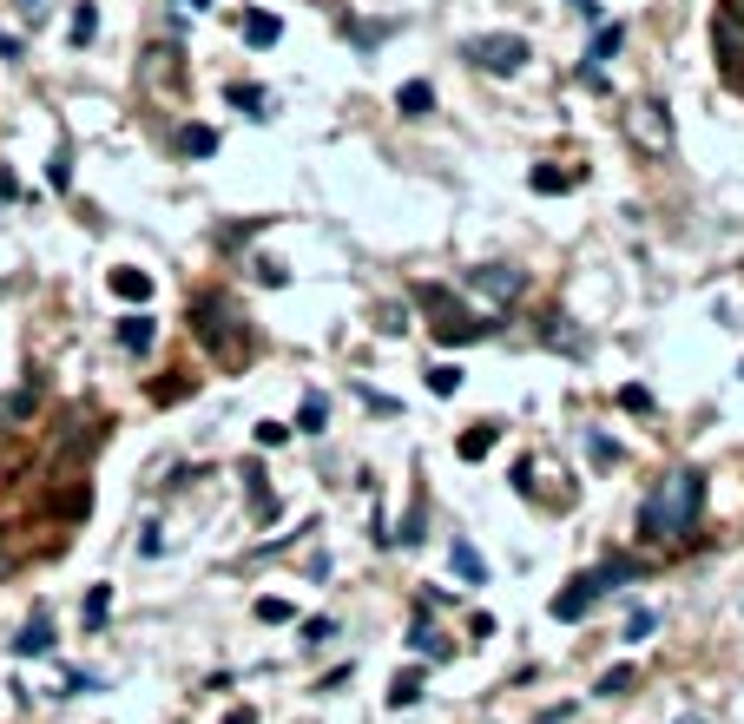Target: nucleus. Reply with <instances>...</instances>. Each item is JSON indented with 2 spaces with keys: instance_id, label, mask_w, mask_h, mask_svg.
Listing matches in <instances>:
<instances>
[{
  "instance_id": "nucleus-1",
  "label": "nucleus",
  "mask_w": 744,
  "mask_h": 724,
  "mask_svg": "<svg viewBox=\"0 0 744 724\" xmlns=\"http://www.w3.org/2000/svg\"><path fill=\"white\" fill-rule=\"evenodd\" d=\"M698 507H705V474L672 468L665 481H652V494L639 501V540H646V547H679V540H692Z\"/></svg>"
},
{
  "instance_id": "nucleus-2",
  "label": "nucleus",
  "mask_w": 744,
  "mask_h": 724,
  "mask_svg": "<svg viewBox=\"0 0 744 724\" xmlns=\"http://www.w3.org/2000/svg\"><path fill=\"white\" fill-rule=\"evenodd\" d=\"M191 330H198V343H205L224 369H244V362H251V323H244V310L231 297H211L205 290V297L191 303Z\"/></svg>"
},
{
  "instance_id": "nucleus-3",
  "label": "nucleus",
  "mask_w": 744,
  "mask_h": 724,
  "mask_svg": "<svg viewBox=\"0 0 744 724\" xmlns=\"http://www.w3.org/2000/svg\"><path fill=\"white\" fill-rule=\"evenodd\" d=\"M415 303L428 310V330H435V343H455V349H461V343H481V336L494 330L488 316L468 310V303H461L448 284H422V290H415Z\"/></svg>"
},
{
  "instance_id": "nucleus-4",
  "label": "nucleus",
  "mask_w": 744,
  "mask_h": 724,
  "mask_svg": "<svg viewBox=\"0 0 744 724\" xmlns=\"http://www.w3.org/2000/svg\"><path fill=\"white\" fill-rule=\"evenodd\" d=\"M461 53H468V66H481V73H494V79H514L534 60V47H527L521 33H475Z\"/></svg>"
},
{
  "instance_id": "nucleus-5",
  "label": "nucleus",
  "mask_w": 744,
  "mask_h": 724,
  "mask_svg": "<svg viewBox=\"0 0 744 724\" xmlns=\"http://www.w3.org/2000/svg\"><path fill=\"white\" fill-rule=\"evenodd\" d=\"M626 139H633L639 158H672V112L659 106V99H639L633 112H626Z\"/></svg>"
},
{
  "instance_id": "nucleus-6",
  "label": "nucleus",
  "mask_w": 744,
  "mask_h": 724,
  "mask_svg": "<svg viewBox=\"0 0 744 724\" xmlns=\"http://www.w3.org/2000/svg\"><path fill=\"white\" fill-rule=\"evenodd\" d=\"M468 290H475L481 303H494V310H507V303L527 297V270L521 264H475L468 270Z\"/></svg>"
},
{
  "instance_id": "nucleus-7",
  "label": "nucleus",
  "mask_w": 744,
  "mask_h": 724,
  "mask_svg": "<svg viewBox=\"0 0 744 724\" xmlns=\"http://www.w3.org/2000/svg\"><path fill=\"white\" fill-rule=\"evenodd\" d=\"M712 47H718V60H725V66H744V20L731 14V7H718V14H712Z\"/></svg>"
},
{
  "instance_id": "nucleus-8",
  "label": "nucleus",
  "mask_w": 744,
  "mask_h": 724,
  "mask_svg": "<svg viewBox=\"0 0 744 724\" xmlns=\"http://www.w3.org/2000/svg\"><path fill=\"white\" fill-rule=\"evenodd\" d=\"M540 343L560 349V356H586V336L573 330V316H567V310H547V316H540Z\"/></svg>"
},
{
  "instance_id": "nucleus-9",
  "label": "nucleus",
  "mask_w": 744,
  "mask_h": 724,
  "mask_svg": "<svg viewBox=\"0 0 744 724\" xmlns=\"http://www.w3.org/2000/svg\"><path fill=\"white\" fill-rule=\"evenodd\" d=\"M580 580H586V586H593V593L606 599V593H613V586H633V580H639V560H626V553H613V560H600V567H586Z\"/></svg>"
},
{
  "instance_id": "nucleus-10",
  "label": "nucleus",
  "mask_w": 744,
  "mask_h": 724,
  "mask_svg": "<svg viewBox=\"0 0 744 724\" xmlns=\"http://www.w3.org/2000/svg\"><path fill=\"white\" fill-rule=\"evenodd\" d=\"M14 652H20V659H40V652H53V613H47V606H33V613H27V626H20Z\"/></svg>"
},
{
  "instance_id": "nucleus-11",
  "label": "nucleus",
  "mask_w": 744,
  "mask_h": 724,
  "mask_svg": "<svg viewBox=\"0 0 744 724\" xmlns=\"http://www.w3.org/2000/svg\"><path fill=\"white\" fill-rule=\"evenodd\" d=\"M593 606H600V593H593V586H586L580 573L567 580V593H554V619H567V626H573V619H586Z\"/></svg>"
},
{
  "instance_id": "nucleus-12",
  "label": "nucleus",
  "mask_w": 744,
  "mask_h": 724,
  "mask_svg": "<svg viewBox=\"0 0 744 724\" xmlns=\"http://www.w3.org/2000/svg\"><path fill=\"white\" fill-rule=\"evenodd\" d=\"M396 112H402V119H428V112H435V86H428V79H402V86H396Z\"/></svg>"
},
{
  "instance_id": "nucleus-13",
  "label": "nucleus",
  "mask_w": 744,
  "mask_h": 724,
  "mask_svg": "<svg viewBox=\"0 0 744 724\" xmlns=\"http://www.w3.org/2000/svg\"><path fill=\"white\" fill-rule=\"evenodd\" d=\"M494 441H501V422H475V428H461L455 455L461 461H481V455H494Z\"/></svg>"
},
{
  "instance_id": "nucleus-14",
  "label": "nucleus",
  "mask_w": 744,
  "mask_h": 724,
  "mask_svg": "<svg viewBox=\"0 0 744 724\" xmlns=\"http://www.w3.org/2000/svg\"><path fill=\"white\" fill-rule=\"evenodd\" d=\"M119 343H126L132 356H145V349L159 343V323H152V316H145V310H132L126 323H119Z\"/></svg>"
},
{
  "instance_id": "nucleus-15",
  "label": "nucleus",
  "mask_w": 744,
  "mask_h": 724,
  "mask_svg": "<svg viewBox=\"0 0 744 724\" xmlns=\"http://www.w3.org/2000/svg\"><path fill=\"white\" fill-rule=\"evenodd\" d=\"M224 99H231V106H244L251 119H270V112H277V99H270L264 86H251V79H238V86H224Z\"/></svg>"
},
{
  "instance_id": "nucleus-16",
  "label": "nucleus",
  "mask_w": 744,
  "mask_h": 724,
  "mask_svg": "<svg viewBox=\"0 0 744 724\" xmlns=\"http://www.w3.org/2000/svg\"><path fill=\"white\" fill-rule=\"evenodd\" d=\"M33 409H40V382H20L14 395H0V428H7V422H27Z\"/></svg>"
},
{
  "instance_id": "nucleus-17",
  "label": "nucleus",
  "mask_w": 744,
  "mask_h": 724,
  "mask_svg": "<svg viewBox=\"0 0 744 724\" xmlns=\"http://www.w3.org/2000/svg\"><path fill=\"white\" fill-rule=\"evenodd\" d=\"M277 40H284V20L277 14H244V47H277Z\"/></svg>"
},
{
  "instance_id": "nucleus-18",
  "label": "nucleus",
  "mask_w": 744,
  "mask_h": 724,
  "mask_svg": "<svg viewBox=\"0 0 744 724\" xmlns=\"http://www.w3.org/2000/svg\"><path fill=\"white\" fill-rule=\"evenodd\" d=\"M619 47H626V27H619V20H600V27H593V47H586V66L613 60Z\"/></svg>"
},
{
  "instance_id": "nucleus-19",
  "label": "nucleus",
  "mask_w": 744,
  "mask_h": 724,
  "mask_svg": "<svg viewBox=\"0 0 744 724\" xmlns=\"http://www.w3.org/2000/svg\"><path fill=\"white\" fill-rule=\"evenodd\" d=\"M178 158H211V152H218V132H211V126H178Z\"/></svg>"
},
{
  "instance_id": "nucleus-20",
  "label": "nucleus",
  "mask_w": 744,
  "mask_h": 724,
  "mask_svg": "<svg viewBox=\"0 0 744 724\" xmlns=\"http://www.w3.org/2000/svg\"><path fill=\"white\" fill-rule=\"evenodd\" d=\"M389 540H396V547H422V540H428V501H415L409 514H402V527H396Z\"/></svg>"
},
{
  "instance_id": "nucleus-21",
  "label": "nucleus",
  "mask_w": 744,
  "mask_h": 724,
  "mask_svg": "<svg viewBox=\"0 0 744 724\" xmlns=\"http://www.w3.org/2000/svg\"><path fill=\"white\" fill-rule=\"evenodd\" d=\"M112 297H126V303H145L152 297V277H145V270H112Z\"/></svg>"
},
{
  "instance_id": "nucleus-22",
  "label": "nucleus",
  "mask_w": 744,
  "mask_h": 724,
  "mask_svg": "<svg viewBox=\"0 0 744 724\" xmlns=\"http://www.w3.org/2000/svg\"><path fill=\"white\" fill-rule=\"evenodd\" d=\"M297 428H303V435H323V428H330V402H323L317 389L297 402Z\"/></svg>"
},
{
  "instance_id": "nucleus-23",
  "label": "nucleus",
  "mask_w": 744,
  "mask_h": 724,
  "mask_svg": "<svg viewBox=\"0 0 744 724\" xmlns=\"http://www.w3.org/2000/svg\"><path fill=\"white\" fill-rule=\"evenodd\" d=\"M448 560H455V573L461 580H475V586H488V560H481L475 547H468V540H455V547H448Z\"/></svg>"
},
{
  "instance_id": "nucleus-24",
  "label": "nucleus",
  "mask_w": 744,
  "mask_h": 724,
  "mask_svg": "<svg viewBox=\"0 0 744 724\" xmlns=\"http://www.w3.org/2000/svg\"><path fill=\"white\" fill-rule=\"evenodd\" d=\"M66 33H73V47H93V33H99V7H93V0L73 7V27H66Z\"/></svg>"
},
{
  "instance_id": "nucleus-25",
  "label": "nucleus",
  "mask_w": 744,
  "mask_h": 724,
  "mask_svg": "<svg viewBox=\"0 0 744 724\" xmlns=\"http://www.w3.org/2000/svg\"><path fill=\"white\" fill-rule=\"evenodd\" d=\"M106 613H112V586H93V593H86V606H80L86 632H99V626H106Z\"/></svg>"
},
{
  "instance_id": "nucleus-26",
  "label": "nucleus",
  "mask_w": 744,
  "mask_h": 724,
  "mask_svg": "<svg viewBox=\"0 0 744 724\" xmlns=\"http://www.w3.org/2000/svg\"><path fill=\"white\" fill-rule=\"evenodd\" d=\"M47 185H53V191H73V152H66V145H53V158H47Z\"/></svg>"
},
{
  "instance_id": "nucleus-27",
  "label": "nucleus",
  "mask_w": 744,
  "mask_h": 724,
  "mask_svg": "<svg viewBox=\"0 0 744 724\" xmlns=\"http://www.w3.org/2000/svg\"><path fill=\"white\" fill-rule=\"evenodd\" d=\"M251 277H257V284H270V290H284L290 284V264H277V257H251Z\"/></svg>"
},
{
  "instance_id": "nucleus-28",
  "label": "nucleus",
  "mask_w": 744,
  "mask_h": 724,
  "mask_svg": "<svg viewBox=\"0 0 744 724\" xmlns=\"http://www.w3.org/2000/svg\"><path fill=\"white\" fill-rule=\"evenodd\" d=\"M633 665H606V672H600V685H593V692H600V698H619V692H626V685H633Z\"/></svg>"
},
{
  "instance_id": "nucleus-29",
  "label": "nucleus",
  "mask_w": 744,
  "mask_h": 724,
  "mask_svg": "<svg viewBox=\"0 0 744 724\" xmlns=\"http://www.w3.org/2000/svg\"><path fill=\"white\" fill-rule=\"evenodd\" d=\"M409 646H415V652H428V659H435V665L448 659V646H442V639H435V626H422V619H415V626H409Z\"/></svg>"
},
{
  "instance_id": "nucleus-30",
  "label": "nucleus",
  "mask_w": 744,
  "mask_h": 724,
  "mask_svg": "<svg viewBox=\"0 0 744 724\" xmlns=\"http://www.w3.org/2000/svg\"><path fill=\"white\" fill-rule=\"evenodd\" d=\"M415 698H422V672H402L396 685H389V705H396V711H409Z\"/></svg>"
},
{
  "instance_id": "nucleus-31",
  "label": "nucleus",
  "mask_w": 744,
  "mask_h": 724,
  "mask_svg": "<svg viewBox=\"0 0 744 724\" xmlns=\"http://www.w3.org/2000/svg\"><path fill=\"white\" fill-rule=\"evenodd\" d=\"M376 330H382V336H402V330H409V310H402V303H382V310H376Z\"/></svg>"
},
{
  "instance_id": "nucleus-32",
  "label": "nucleus",
  "mask_w": 744,
  "mask_h": 724,
  "mask_svg": "<svg viewBox=\"0 0 744 724\" xmlns=\"http://www.w3.org/2000/svg\"><path fill=\"white\" fill-rule=\"evenodd\" d=\"M428 389H435V395H455V389H461V369H455V362H435V369H428Z\"/></svg>"
},
{
  "instance_id": "nucleus-33",
  "label": "nucleus",
  "mask_w": 744,
  "mask_h": 724,
  "mask_svg": "<svg viewBox=\"0 0 744 724\" xmlns=\"http://www.w3.org/2000/svg\"><path fill=\"white\" fill-rule=\"evenodd\" d=\"M652 626H659V613H646V606H639V613L626 619V632H619V639H626V646H639V639H652Z\"/></svg>"
},
{
  "instance_id": "nucleus-34",
  "label": "nucleus",
  "mask_w": 744,
  "mask_h": 724,
  "mask_svg": "<svg viewBox=\"0 0 744 724\" xmlns=\"http://www.w3.org/2000/svg\"><path fill=\"white\" fill-rule=\"evenodd\" d=\"M573 178L567 172H554V165H534V191H547V198H560V191H567Z\"/></svg>"
},
{
  "instance_id": "nucleus-35",
  "label": "nucleus",
  "mask_w": 744,
  "mask_h": 724,
  "mask_svg": "<svg viewBox=\"0 0 744 724\" xmlns=\"http://www.w3.org/2000/svg\"><path fill=\"white\" fill-rule=\"evenodd\" d=\"M619 409H633V415H652V395L639 389V382H626V389H619Z\"/></svg>"
},
{
  "instance_id": "nucleus-36",
  "label": "nucleus",
  "mask_w": 744,
  "mask_h": 724,
  "mask_svg": "<svg viewBox=\"0 0 744 724\" xmlns=\"http://www.w3.org/2000/svg\"><path fill=\"white\" fill-rule=\"evenodd\" d=\"M257 619H264V626H284V619H290V599H257Z\"/></svg>"
},
{
  "instance_id": "nucleus-37",
  "label": "nucleus",
  "mask_w": 744,
  "mask_h": 724,
  "mask_svg": "<svg viewBox=\"0 0 744 724\" xmlns=\"http://www.w3.org/2000/svg\"><path fill=\"white\" fill-rule=\"evenodd\" d=\"M284 441H290L284 422H257V448H284Z\"/></svg>"
},
{
  "instance_id": "nucleus-38",
  "label": "nucleus",
  "mask_w": 744,
  "mask_h": 724,
  "mask_svg": "<svg viewBox=\"0 0 744 724\" xmlns=\"http://www.w3.org/2000/svg\"><path fill=\"white\" fill-rule=\"evenodd\" d=\"M586 448H593L600 468H613V461H619V441H606V435H586Z\"/></svg>"
},
{
  "instance_id": "nucleus-39",
  "label": "nucleus",
  "mask_w": 744,
  "mask_h": 724,
  "mask_svg": "<svg viewBox=\"0 0 744 724\" xmlns=\"http://www.w3.org/2000/svg\"><path fill=\"white\" fill-rule=\"evenodd\" d=\"M191 382H152V402H185Z\"/></svg>"
},
{
  "instance_id": "nucleus-40",
  "label": "nucleus",
  "mask_w": 744,
  "mask_h": 724,
  "mask_svg": "<svg viewBox=\"0 0 744 724\" xmlns=\"http://www.w3.org/2000/svg\"><path fill=\"white\" fill-rule=\"evenodd\" d=\"M0 60H27V40H20V33H7V27H0Z\"/></svg>"
},
{
  "instance_id": "nucleus-41",
  "label": "nucleus",
  "mask_w": 744,
  "mask_h": 724,
  "mask_svg": "<svg viewBox=\"0 0 744 724\" xmlns=\"http://www.w3.org/2000/svg\"><path fill=\"white\" fill-rule=\"evenodd\" d=\"M369 540H376V547H396V540H389V520H382V501H376V514H369Z\"/></svg>"
},
{
  "instance_id": "nucleus-42",
  "label": "nucleus",
  "mask_w": 744,
  "mask_h": 724,
  "mask_svg": "<svg viewBox=\"0 0 744 724\" xmlns=\"http://www.w3.org/2000/svg\"><path fill=\"white\" fill-rule=\"evenodd\" d=\"M567 7L586 20V27H600V20H606V14H600V0H567Z\"/></svg>"
},
{
  "instance_id": "nucleus-43",
  "label": "nucleus",
  "mask_w": 744,
  "mask_h": 724,
  "mask_svg": "<svg viewBox=\"0 0 744 724\" xmlns=\"http://www.w3.org/2000/svg\"><path fill=\"white\" fill-rule=\"evenodd\" d=\"M224 724H257V711H251V705H238V711H224Z\"/></svg>"
},
{
  "instance_id": "nucleus-44",
  "label": "nucleus",
  "mask_w": 744,
  "mask_h": 724,
  "mask_svg": "<svg viewBox=\"0 0 744 724\" xmlns=\"http://www.w3.org/2000/svg\"><path fill=\"white\" fill-rule=\"evenodd\" d=\"M20 14H27V20H47V0H20Z\"/></svg>"
},
{
  "instance_id": "nucleus-45",
  "label": "nucleus",
  "mask_w": 744,
  "mask_h": 724,
  "mask_svg": "<svg viewBox=\"0 0 744 724\" xmlns=\"http://www.w3.org/2000/svg\"><path fill=\"white\" fill-rule=\"evenodd\" d=\"M14 191H20V185H14V172H0V198H14Z\"/></svg>"
},
{
  "instance_id": "nucleus-46",
  "label": "nucleus",
  "mask_w": 744,
  "mask_h": 724,
  "mask_svg": "<svg viewBox=\"0 0 744 724\" xmlns=\"http://www.w3.org/2000/svg\"><path fill=\"white\" fill-rule=\"evenodd\" d=\"M185 7H211V0H185Z\"/></svg>"
},
{
  "instance_id": "nucleus-47",
  "label": "nucleus",
  "mask_w": 744,
  "mask_h": 724,
  "mask_svg": "<svg viewBox=\"0 0 744 724\" xmlns=\"http://www.w3.org/2000/svg\"><path fill=\"white\" fill-rule=\"evenodd\" d=\"M679 724H698V718H679Z\"/></svg>"
}]
</instances>
